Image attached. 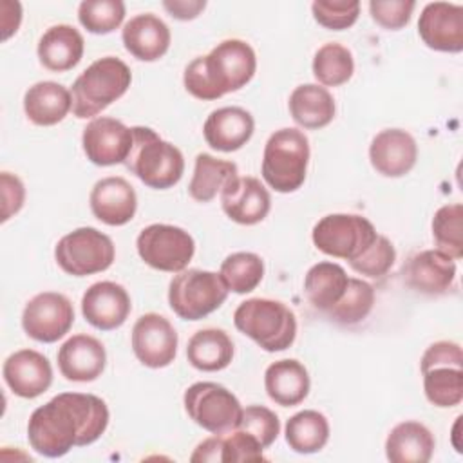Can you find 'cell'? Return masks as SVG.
Returning a JSON list of instances; mask_svg holds the SVG:
<instances>
[{"label": "cell", "instance_id": "9a60e30c", "mask_svg": "<svg viewBox=\"0 0 463 463\" xmlns=\"http://www.w3.org/2000/svg\"><path fill=\"white\" fill-rule=\"evenodd\" d=\"M418 34L429 49L439 52L463 51V7L449 2H430L421 9Z\"/></svg>", "mask_w": 463, "mask_h": 463}, {"label": "cell", "instance_id": "277c9868", "mask_svg": "<svg viewBox=\"0 0 463 463\" xmlns=\"http://www.w3.org/2000/svg\"><path fill=\"white\" fill-rule=\"evenodd\" d=\"M132 72L123 60L103 56L92 61L72 83V114L78 119L98 116L128 90Z\"/></svg>", "mask_w": 463, "mask_h": 463}, {"label": "cell", "instance_id": "6da1fadb", "mask_svg": "<svg viewBox=\"0 0 463 463\" xmlns=\"http://www.w3.org/2000/svg\"><path fill=\"white\" fill-rule=\"evenodd\" d=\"M109 407L87 392H61L33 411L27 423L31 449L45 458H61L72 447H87L109 427Z\"/></svg>", "mask_w": 463, "mask_h": 463}, {"label": "cell", "instance_id": "4dcf8cb0", "mask_svg": "<svg viewBox=\"0 0 463 463\" xmlns=\"http://www.w3.org/2000/svg\"><path fill=\"white\" fill-rule=\"evenodd\" d=\"M347 282L349 277L340 264L322 260L307 269L304 277V293L315 309L326 313L342 298Z\"/></svg>", "mask_w": 463, "mask_h": 463}, {"label": "cell", "instance_id": "ab89813d", "mask_svg": "<svg viewBox=\"0 0 463 463\" xmlns=\"http://www.w3.org/2000/svg\"><path fill=\"white\" fill-rule=\"evenodd\" d=\"M217 441V461L235 463V461H264V447L255 436L242 429L230 430L226 434H215Z\"/></svg>", "mask_w": 463, "mask_h": 463}, {"label": "cell", "instance_id": "7a4b0ae2", "mask_svg": "<svg viewBox=\"0 0 463 463\" xmlns=\"http://www.w3.org/2000/svg\"><path fill=\"white\" fill-rule=\"evenodd\" d=\"M257 71L253 47L239 38L217 43L208 54L194 58L183 74L184 89L197 99L212 101L242 89Z\"/></svg>", "mask_w": 463, "mask_h": 463}, {"label": "cell", "instance_id": "4316f807", "mask_svg": "<svg viewBox=\"0 0 463 463\" xmlns=\"http://www.w3.org/2000/svg\"><path fill=\"white\" fill-rule=\"evenodd\" d=\"M72 110L71 90L58 81H38L24 94V112L38 127H52Z\"/></svg>", "mask_w": 463, "mask_h": 463}, {"label": "cell", "instance_id": "9c48e42d", "mask_svg": "<svg viewBox=\"0 0 463 463\" xmlns=\"http://www.w3.org/2000/svg\"><path fill=\"white\" fill-rule=\"evenodd\" d=\"M184 411L194 423L212 434L235 430L242 418V405L237 396L221 383H192L183 396Z\"/></svg>", "mask_w": 463, "mask_h": 463}, {"label": "cell", "instance_id": "8fae6325", "mask_svg": "<svg viewBox=\"0 0 463 463\" xmlns=\"http://www.w3.org/2000/svg\"><path fill=\"white\" fill-rule=\"evenodd\" d=\"M136 248L145 264L154 269L179 273L186 269L195 253L194 237L174 224H148L136 239Z\"/></svg>", "mask_w": 463, "mask_h": 463}, {"label": "cell", "instance_id": "f35d334b", "mask_svg": "<svg viewBox=\"0 0 463 463\" xmlns=\"http://www.w3.org/2000/svg\"><path fill=\"white\" fill-rule=\"evenodd\" d=\"M80 24L92 34H109L125 20L121 0H85L78 7Z\"/></svg>", "mask_w": 463, "mask_h": 463}, {"label": "cell", "instance_id": "f6af8a7d", "mask_svg": "<svg viewBox=\"0 0 463 463\" xmlns=\"http://www.w3.org/2000/svg\"><path fill=\"white\" fill-rule=\"evenodd\" d=\"M0 192H2V217L0 221L5 222L13 215H16L25 201V186L22 179L11 172L0 174Z\"/></svg>", "mask_w": 463, "mask_h": 463}, {"label": "cell", "instance_id": "1f68e13d", "mask_svg": "<svg viewBox=\"0 0 463 463\" xmlns=\"http://www.w3.org/2000/svg\"><path fill=\"white\" fill-rule=\"evenodd\" d=\"M237 175L239 168L233 161L219 159L204 152L197 154L188 194L197 203H210Z\"/></svg>", "mask_w": 463, "mask_h": 463}, {"label": "cell", "instance_id": "8992f818", "mask_svg": "<svg viewBox=\"0 0 463 463\" xmlns=\"http://www.w3.org/2000/svg\"><path fill=\"white\" fill-rule=\"evenodd\" d=\"M309 163V139L298 128L275 130L262 154V179L279 194H291L306 181Z\"/></svg>", "mask_w": 463, "mask_h": 463}, {"label": "cell", "instance_id": "e0dca14e", "mask_svg": "<svg viewBox=\"0 0 463 463\" xmlns=\"http://www.w3.org/2000/svg\"><path fill=\"white\" fill-rule=\"evenodd\" d=\"M405 284L423 295L447 293L456 280V260L439 250H421L407 259L402 268Z\"/></svg>", "mask_w": 463, "mask_h": 463}, {"label": "cell", "instance_id": "7402d4cb", "mask_svg": "<svg viewBox=\"0 0 463 463\" xmlns=\"http://www.w3.org/2000/svg\"><path fill=\"white\" fill-rule=\"evenodd\" d=\"M89 204L98 221L109 226H123L136 215L137 195L125 177L109 175L92 186Z\"/></svg>", "mask_w": 463, "mask_h": 463}, {"label": "cell", "instance_id": "44dd1931", "mask_svg": "<svg viewBox=\"0 0 463 463\" xmlns=\"http://www.w3.org/2000/svg\"><path fill=\"white\" fill-rule=\"evenodd\" d=\"M418 159L416 139L403 128H385L369 145V161L383 177L409 174Z\"/></svg>", "mask_w": 463, "mask_h": 463}, {"label": "cell", "instance_id": "5bb4252c", "mask_svg": "<svg viewBox=\"0 0 463 463\" xmlns=\"http://www.w3.org/2000/svg\"><path fill=\"white\" fill-rule=\"evenodd\" d=\"M132 127L109 116L94 118L81 134V146L87 159L98 166L125 163L132 148Z\"/></svg>", "mask_w": 463, "mask_h": 463}, {"label": "cell", "instance_id": "b9f144b4", "mask_svg": "<svg viewBox=\"0 0 463 463\" xmlns=\"http://www.w3.org/2000/svg\"><path fill=\"white\" fill-rule=\"evenodd\" d=\"M311 13L317 24L329 31H344L354 25L360 14V2L356 0H317L311 4Z\"/></svg>", "mask_w": 463, "mask_h": 463}, {"label": "cell", "instance_id": "7bdbcfd3", "mask_svg": "<svg viewBox=\"0 0 463 463\" xmlns=\"http://www.w3.org/2000/svg\"><path fill=\"white\" fill-rule=\"evenodd\" d=\"M237 429L250 432L264 449H268L280 432V420L271 409L264 405H248L242 409V418Z\"/></svg>", "mask_w": 463, "mask_h": 463}, {"label": "cell", "instance_id": "2e32d148", "mask_svg": "<svg viewBox=\"0 0 463 463\" xmlns=\"http://www.w3.org/2000/svg\"><path fill=\"white\" fill-rule=\"evenodd\" d=\"M132 309L127 289L112 280H99L87 288L81 297L83 318L99 331H112L125 324Z\"/></svg>", "mask_w": 463, "mask_h": 463}, {"label": "cell", "instance_id": "d6986e66", "mask_svg": "<svg viewBox=\"0 0 463 463\" xmlns=\"http://www.w3.org/2000/svg\"><path fill=\"white\" fill-rule=\"evenodd\" d=\"M58 369L69 382H94L107 365L105 345L90 335L80 333L67 338L56 354Z\"/></svg>", "mask_w": 463, "mask_h": 463}, {"label": "cell", "instance_id": "d4e9b609", "mask_svg": "<svg viewBox=\"0 0 463 463\" xmlns=\"http://www.w3.org/2000/svg\"><path fill=\"white\" fill-rule=\"evenodd\" d=\"M85 51L81 33L69 24L49 27L38 40V60L52 72H65L76 67Z\"/></svg>", "mask_w": 463, "mask_h": 463}, {"label": "cell", "instance_id": "60d3db41", "mask_svg": "<svg viewBox=\"0 0 463 463\" xmlns=\"http://www.w3.org/2000/svg\"><path fill=\"white\" fill-rule=\"evenodd\" d=\"M396 260V250L385 235H376L371 246H367L356 259L349 260V266L365 277L380 279L383 277Z\"/></svg>", "mask_w": 463, "mask_h": 463}, {"label": "cell", "instance_id": "d6a6232c", "mask_svg": "<svg viewBox=\"0 0 463 463\" xmlns=\"http://www.w3.org/2000/svg\"><path fill=\"white\" fill-rule=\"evenodd\" d=\"M286 443L298 454L320 452L329 439L327 418L313 409L300 411L286 421Z\"/></svg>", "mask_w": 463, "mask_h": 463}, {"label": "cell", "instance_id": "484cf974", "mask_svg": "<svg viewBox=\"0 0 463 463\" xmlns=\"http://www.w3.org/2000/svg\"><path fill=\"white\" fill-rule=\"evenodd\" d=\"M264 387L269 400L277 405L295 407L307 398L311 380L302 362L282 358L268 365L264 373Z\"/></svg>", "mask_w": 463, "mask_h": 463}, {"label": "cell", "instance_id": "8d00e7d4", "mask_svg": "<svg viewBox=\"0 0 463 463\" xmlns=\"http://www.w3.org/2000/svg\"><path fill=\"white\" fill-rule=\"evenodd\" d=\"M219 273L230 291L244 295L260 284L264 277V260L253 251H235L222 260Z\"/></svg>", "mask_w": 463, "mask_h": 463}, {"label": "cell", "instance_id": "ba28073f", "mask_svg": "<svg viewBox=\"0 0 463 463\" xmlns=\"http://www.w3.org/2000/svg\"><path fill=\"white\" fill-rule=\"evenodd\" d=\"M54 259L67 275L87 277L109 269L116 259V248L107 233L83 226L58 241Z\"/></svg>", "mask_w": 463, "mask_h": 463}, {"label": "cell", "instance_id": "4fadbf2b", "mask_svg": "<svg viewBox=\"0 0 463 463\" xmlns=\"http://www.w3.org/2000/svg\"><path fill=\"white\" fill-rule=\"evenodd\" d=\"M177 333L170 320L159 313L141 315L132 327V351L150 369H161L177 354Z\"/></svg>", "mask_w": 463, "mask_h": 463}, {"label": "cell", "instance_id": "52a82bcc", "mask_svg": "<svg viewBox=\"0 0 463 463\" xmlns=\"http://www.w3.org/2000/svg\"><path fill=\"white\" fill-rule=\"evenodd\" d=\"M221 273L208 269H183L168 284L170 309L183 320H201L219 309L228 298Z\"/></svg>", "mask_w": 463, "mask_h": 463}, {"label": "cell", "instance_id": "d590c367", "mask_svg": "<svg viewBox=\"0 0 463 463\" xmlns=\"http://www.w3.org/2000/svg\"><path fill=\"white\" fill-rule=\"evenodd\" d=\"M354 72V60L351 51L338 43H324L313 58V76L324 87H338L351 80Z\"/></svg>", "mask_w": 463, "mask_h": 463}, {"label": "cell", "instance_id": "3957f363", "mask_svg": "<svg viewBox=\"0 0 463 463\" xmlns=\"http://www.w3.org/2000/svg\"><path fill=\"white\" fill-rule=\"evenodd\" d=\"M132 134L134 141L125 166L148 188L166 190L177 184L184 172L181 150L150 127H132Z\"/></svg>", "mask_w": 463, "mask_h": 463}, {"label": "cell", "instance_id": "30bf717a", "mask_svg": "<svg viewBox=\"0 0 463 463\" xmlns=\"http://www.w3.org/2000/svg\"><path fill=\"white\" fill-rule=\"evenodd\" d=\"M376 228L367 217L356 213L324 215L311 232L313 244L322 253L353 260L376 239Z\"/></svg>", "mask_w": 463, "mask_h": 463}, {"label": "cell", "instance_id": "f1b7e54d", "mask_svg": "<svg viewBox=\"0 0 463 463\" xmlns=\"http://www.w3.org/2000/svg\"><path fill=\"white\" fill-rule=\"evenodd\" d=\"M288 107L293 121L307 130L327 127L336 112L331 92L318 83H304L295 87L289 94Z\"/></svg>", "mask_w": 463, "mask_h": 463}, {"label": "cell", "instance_id": "c3c4849f", "mask_svg": "<svg viewBox=\"0 0 463 463\" xmlns=\"http://www.w3.org/2000/svg\"><path fill=\"white\" fill-rule=\"evenodd\" d=\"M0 22H2V40H7L9 36H13L18 27H20V22H22V5L20 2H14V7H13V13H9V5H7V0H4L0 4Z\"/></svg>", "mask_w": 463, "mask_h": 463}, {"label": "cell", "instance_id": "ac0fdd59", "mask_svg": "<svg viewBox=\"0 0 463 463\" xmlns=\"http://www.w3.org/2000/svg\"><path fill=\"white\" fill-rule=\"evenodd\" d=\"M222 212L237 224L251 226L266 219L271 208V197L260 179L253 175H237L221 190Z\"/></svg>", "mask_w": 463, "mask_h": 463}, {"label": "cell", "instance_id": "5b68a950", "mask_svg": "<svg viewBox=\"0 0 463 463\" xmlns=\"http://www.w3.org/2000/svg\"><path fill=\"white\" fill-rule=\"evenodd\" d=\"M235 327L268 353L286 351L297 338V317L280 300L248 298L233 313Z\"/></svg>", "mask_w": 463, "mask_h": 463}, {"label": "cell", "instance_id": "f546056e", "mask_svg": "<svg viewBox=\"0 0 463 463\" xmlns=\"http://www.w3.org/2000/svg\"><path fill=\"white\" fill-rule=\"evenodd\" d=\"M186 358L197 371H222L232 364L233 342L224 329H199L190 336L186 344Z\"/></svg>", "mask_w": 463, "mask_h": 463}, {"label": "cell", "instance_id": "e575fe53", "mask_svg": "<svg viewBox=\"0 0 463 463\" xmlns=\"http://www.w3.org/2000/svg\"><path fill=\"white\" fill-rule=\"evenodd\" d=\"M374 306V288L356 277H349L342 298L324 315L340 326H354L369 317Z\"/></svg>", "mask_w": 463, "mask_h": 463}, {"label": "cell", "instance_id": "7c38bea8", "mask_svg": "<svg viewBox=\"0 0 463 463\" xmlns=\"http://www.w3.org/2000/svg\"><path fill=\"white\" fill-rule=\"evenodd\" d=\"M74 324L72 302L58 291L34 295L24 307L22 327L36 342L52 344L63 338Z\"/></svg>", "mask_w": 463, "mask_h": 463}, {"label": "cell", "instance_id": "83f0119b", "mask_svg": "<svg viewBox=\"0 0 463 463\" xmlns=\"http://www.w3.org/2000/svg\"><path fill=\"white\" fill-rule=\"evenodd\" d=\"M434 434L420 421L407 420L391 429L385 456L392 463H427L434 454Z\"/></svg>", "mask_w": 463, "mask_h": 463}, {"label": "cell", "instance_id": "7dc6e473", "mask_svg": "<svg viewBox=\"0 0 463 463\" xmlns=\"http://www.w3.org/2000/svg\"><path fill=\"white\" fill-rule=\"evenodd\" d=\"M163 7L168 11V14L175 20H194L201 14V11L206 7L204 0H165Z\"/></svg>", "mask_w": 463, "mask_h": 463}, {"label": "cell", "instance_id": "603a6c76", "mask_svg": "<svg viewBox=\"0 0 463 463\" xmlns=\"http://www.w3.org/2000/svg\"><path fill=\"white\" fill-rule=\"evenodd\" d=\"M253 116L242 107H221L210 112L203 125L206 143L219 152H235L253 136Z\"/></svg>", "mask_w": 463, "mask_h": 463}, {"label": "cell", "instance_id": "74e56055", "mask_svg": "<svg viewBox=\"0 0 463 463\" xmlns=\"http://www.w3.org/2000/svg\"><path fill=\"white\" fill-rule=\"evenodd\" d=\"M432 239L436 250L454 260L463 257V204L452 203L436 210L432 217Z\"/></svg>", "mask_w": 463, "mask_h": 463}, {"label": "cell", "instance_id": "ee69618b", "mask_svg": "<svg viewBox=\"0 0 463 463\" xmlns=\"http://www.w3.org/2000/svg\"><path fill=\"white\" fill-rule=\"evenodd\" d=\"M416 2L412 0H371V18L387 31H398L411 22Z\"/></svg>", "mask_w": 463, "mask_h": 463}, {"label": "cell", "instance_id": "ffe728a7", "mask_svg": "<svg viewBox=\"0 0 463 463\" xmlns=\"http://www.w3.org/2000/svg\"><path fill=\"white\" fill-rule=\"evenodd\" d=\"M4 382L20 398L33 400L52 383V367L45 354L34 349H20L9 354L2 367Z\"/></svg>", "mask_w": 463, "mask_h": 463}, {"label": "cell", "instance_id": "cb8c5ba5", "mask_svg": "<svg viewBox=\"0 0 463 463\" xmlns=\"http://www.w3.org/2000/svg\"><path fill=\"white\" fill-rule=\"evenodd\" d=\"M121 42L136 60L156 61L166 54L172 34L159 16L154 13H141L123 25Z\"/></svg>", "mask_w": 463, "mask_h": 463}, {"label": "cell", "instance_id": "bcb514c9", "mask_svg": "<svg viewBox=\"0 0 463 463\" xmlns=\"http://www.w3.org/2000/svg\"><path fill=\"white\" fill-rule=\"evenodd\" d=\"M463 365V353H461V345L458 342H450V340H439L430 344L421 360H420V369H427L432 365Z\"/></svg>", "mask_w": 463, "mask_h": 463}, {"label": "cell", "instance_id": "836d02e7", "mask_svg": "<svg viewBox=\"0 0 463 463\" xmlns=\"http://www.w3.org/2000/svg\"><path fill=\"white\" fill-rule=\"evenodd\" d=\"M427 400L439 409L456 407L463 400V365H432L421 371Z\"/></svg>", "mask_w": 463, "mask_h": 463}]
</instances>
